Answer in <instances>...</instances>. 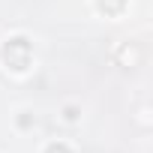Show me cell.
I'll return each mask as SVG.
<instances>
[{
  "mask_svg": "<svg viewBox=\"0 0 153 153\" xmlns=\"http://www.w3.org/2000/svg\"><path fill=\"white\" fill-rule=\"evenodd\" d=\"M78 117H81V108H78V105H66V108H63V120H66V123H75Z\"/></svg>",
  "mask_w": 153,
  "mask_h": 153,
  "instance_id": "cell-5",
  "label": "cell"
},
{
  "mask_svg": "<svg viewBox=\"0 0 153 153\" xmlns=\"http://www.w3.org/2000/svg\"><path fill=\"white\" fill-rule=\"evenodd\" d=\"M0 60L3 66L15 75H24L30 66H33V42L24 36V33H15L9 36L3 45H0Z\"/></svg>",
  "mask_w": 153,
  "mask_h": 153,
  "instance_id": "cell-1",
  "label": "cell"
},
{
  "mask_svg": "<svg viewBox=\"0 0 153 153\" xmlns=\"http://www.w3.org/2000/svg\"><path fill=\"white\" fill-rule=\"evenodd\" d=\"M93 3H96V9H99L102 15L117 18V15H123V9L129 6V0H93Z\"/></svg>",
  "mask_w": 153,
  "mask_h": 153,
  "instance_id": "cell-2",
  "label": "cell"
},
{
  "mask_svg": "<svg viewBox=\"0 0 153 153\" xmlns=\"http://www.w3.org/2000/svg\"><path fill=\"white\" fill-rule=\"evenodd\" d=\"M42 153H75L66 141H48L45 147H42Z\"/></svg>",
  "mask_w": 153,
  "mask_h": 153,
  "instance_id": "cell-3",
  "label": "cell"
},
{
  "mask_svg": "<svg viewBox=\"0 0 153 153\" xmlns=\"http://www.w3.org/2000/svg\"><path fill=\"white\" fill-rule=\"evenodd\" d=\"M33 123H36L33 111H18V117H15V126H18V129H30Z\"/></svg>",
  "mask_w": 153,
  "mask_h": 153,
  "instance_id": "cell-4",
  "label": "cell"
}]
</instances>
